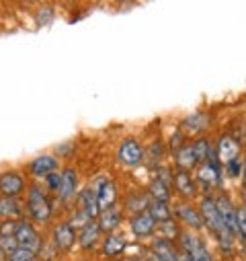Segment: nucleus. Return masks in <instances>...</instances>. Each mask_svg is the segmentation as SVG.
<instances>
[{"mask_svg": "<svg viewBox=\"0 0 246 261\" xmlns=\"http://www.w3.org/2000/svg\"><path fill=\"white\" fill-rule=\"evenodd\" d=\"M199 216H201V220L207 224V228L218 237V241L224 245V249H230L234 234L224 226V222H222V218H220V214H218L216 204H213L211 198H205V200L201 202V214H199Z\"/></svg>", "mask_w": 246, "mask_h": 261, "instance_id": "obj_1", "label": "nucleus"}, {"mask_svg": "<svg viewBox=\"0 0 246 261\" xmlns=\"http://www.w3.org/2000/svg\"><path fill=\"white\" fill-rule=\"evenodd\" d=\"M27 210H29V216L35 220V222H47L49 216H51V206L45 198V193L37 187V185H31L29 187V195H27Z\"/></svg>", "mask_w": 246, "mask_h": 261, "instance_id": "obj_2", "label": "nucleus"}, {"mask_svg": "<svg viewBox=\"0 0 246 261\" xmlns=\"http://www.w3.org/2000/svg\"><path fill=\"white\" fill-rule=\"evenodd\" d=\"M178 239H180V245L184 249V255H187L191 261H213L207 247L201 243V239L197 234L184 230V232L178 234Z\"/></svg>", "mask_w": 246, "mask_h": 261, "instance_id": "obj_3", "label": "nucleus"}, {"mask_svg": "<svg viewBox=\"0 0 246 261\" xmlns=\"http://www.w3.org/2000/svg\"><path fill=\"white\" fill-rule=\"evenodd\" d=\"M216 204V210L224 222V226L232 232V234H238V210L234 208V204L230 202L228 195H220V198L213 200Z\"/></svg>", "mask_w": 246, "mask_h": 261, "instance_id": "obj_4", "label": "nucleus"}, {"mask_svg": "<svg viewBox=\"0 0 246 261\" xmlns=\"http://www.w3.org/2000/svg\"><path fill=\"white\" fill-rule=\"evenodd\" d=\"M15 239L19 243V247L23 249H29L33 253H37L41 249V237L37 234V230L31 226V222H25V220H19L17 222V230H15Z\"/></svg>", "mask_w": 246, "mask_h": 261, "instance_id": "obj_5", "label": "nucleus"}, {"mask_svg": "<svg viewBox=\"0 0 246 261\" xmlns=\"http://www.w3.org/2000/svg\"><path fill=\"white\" fill-rule=\"evenodd\" d=\"M142 156H144V152H142L140 142H136V140H123L119 144L117 161L121 165H126V167H138L142 163Z\"/></svg>", "mask_w": 246, "mask_h": 261, "instance_id": "obj_6", "label": "nucleus"}, {"mask_svg": "<svg viewBox=\"0 0 246 261\" xmlns=\"http://www.w3.org/2000/svg\"><path fill=\"white\" fill-rule=\"evenodd\" d=\"M23 189H25V181L17 171L0 175V193H3V198H17Z\"/></svg>", "mask_w": 246, "mask_h": 261, "instance_id": "obj_7", "label": "nucleus"}, {"mask_svg": "<svg viewBox=\"0 0 246 261\" xmlns=\"http://www.w3.org/2000/svg\"><path fill=\"white\" fill-rule=\"evenodd\" d=\"M76 183H78V177H76V171L74 169H64L59 173V187H57V195L62 202H68L74 198L76 193Z\"/></svg>", "mask_w": 246, "mask_h": 261, "instance_id": "obj_8", "label": "nucleus"}, {"mask_svg": "<svg viewBox=\"0 0 246 261\" xmlns=\"http://www.w3.org/2000/svg\"><path fill=\"white\" fill-rule=\"evenodd\" d=\"M95 193H97L99 210L113 208V204L117 202V189H115V185H113L109 179H101V181H99V189H97Z\"/></svg>", "mask_w": 246, "mask_h": 261, "instance_id": "obj_9", "label": "nucleus"}, {"mask_svg": "<svg viewBox=\"0 0 246 261\" xmlns=\"http://www.w3.org/2000/svg\"><path fill=\"white\" fill-rule=\"evenodd\" d=\"M78 212H82L88 220H95L101 210H99V204H97V193L95 189H84L80 195H78Z\"/></svg>", "mask_w": 246, "mask_h": 261, "instance_id": "obj_10", "label": "nucleus"}, {"mask_svg": "<svg viewBox=\"0 0 246 261\" xmlns=\"http://www.w3.org/2000/svg\"><path fill=\"white\" fill-rule=\"evenodd\" d=\"M74 241H76V232H74V228L68 222H62V224L55 226V230H53V245L57 249L66 251V249H70L74 245Z\"/></svg>", "mask_w": 246, "mask_h": 261, "instance_id": "obj_11", "label": "nucleus"}, {"mask_svg": "<svg viewBox=\"0 0 246 261\" xmlns=\"http://www.w3.org/2000/svg\"><path fill=\"white\" fill-rule=\"evenodd\" d=\"M130 224H132L134 234H138V237H148V234H152V232H154V226H156L154 218H152L148 212H138V214H134Z\"/></svg>", "mask_w": 246, "mask_h": 261, "instance_id": "obj_12", "label": "nucleus"}, {"mask_svg": "<svg viewBox=\"0 0 246 261\" xmlns=\"http://www.w3.org/2000/svg\"><path fill=\"white\" fill-rule=\"evenodd\" d=\"M55 167H57V161L51 154H41L35 161H31V165H29V169L35 177H47L49 173L55 171Z\"/></svg>", "mask_w": 246, "mask_h": 261, "instance_id": "obj_13", "label": "nucleus"}, {"mask_svg": "<svg viewBox=\"0 0 246 261\" xmlns=\"http://www.w3.org/2000/svg\"><path fill=\"white\" fill-rule=\"evenodd\" d=\"M99 237H101V228L95 220L86 222L82 228H80V234H78V243L82 249H93L97 243H99Z\"/></svg>", "mask_w": 246, "mask_h": 261, "instance_id": "obj_14", "label": "nucleus"}, {"mask_svg": "<svg viewBox=\"0 0 246 261\" xmlns=\"http://www.w3.org/2000/svg\"><path fill=\"white\" fill-rule=\"evenodd\" d=\"M99 218V228L101 230H105V232H111V230H115L117 226H119V222H121V212L113 206V208H107V210H101V214L97 216Z\"/></svg>", "mask_w": 246, "mask_h": 261, "instance_id": "obj_15", "label": "nucleus"}, {"mask_svg": "<svg viewBox=\"0 0 246 261\" xmlns=\"http://www.w3.org/2000/svg\"><path fill=\"white\" fill-rule=\"evenodd\" d=\"M174 187L182 198H193L195 195V183H193L191 173H187V171H178L174 175Z\"/></svg>", "mask_w": 246, "mask_h": 261, "instance_id": "obj_16", "label": "nucleus"}, {"mask_svg": "<svg viewBox=\"0 0 246 261\" xmlns=\"http://www.w3.org/2000/svg\"><path fill=\"white\" fill-rule=\"evenodd\" d=\"M207 123H209V117L205 113H193L180 123V127H182V132L199 134V132H203V129H207Z\"/></svg>", "mask_w": 246, "mask_h": 261, "instance_id": "obj_17", "label": "nucleus"}, {"mask_svg": "<svg viewBox=\"0 0 246 261\" xmlns=\"http://www.w3.org/2000/svg\"><path fill=\"white\" fill-rule=\"evenodd\" d=\"M218 156L224 163H230V161L238 159V142L234 138H230V136L220 138V142H218Z\"/></svg>", "mask_w": 246, "mask_h": 261, "instance_id": "obj_18", "label": "nucleus"}, {"mask_svg": "<svg viewBox=\"0 0 246 261\" xmlns=\"http://www.w3.org/2000/svg\"><path fill=\"white\" fill-rule=\"evenodd\" d=\"M176 165H178L180 171H187V173L199 165L197 163V156L193 152V146H180L178 148V152H176Z\"/></svg>", "mask_w": 246, "mask_h": 261, "instance_id": "obj_19", "label": "nucleus"}, {"mask_svg": "<svg viewBox=\"0 0 246 261\" xmlns=\"http://www.w3.org/2000/svg\"><path fill=\"white\" fill-rule=\"evenodd\" d=\"M197 177L203 185H218L220 183V171H218V163H203L197 171Z\"/></svg>", "mask_w": 246, "mask_h": 261, "instance_id": "obj_20", "label": "nucleus"}, {"mask_svg": "<svg viewBox=\"0 0 246 261\" xmlns=\"http://www.w3.org/2000/svg\"><path fill=\"white\" fill-rule=\"evenodd\" d=\"M152 251H154V257H156L158 261H176V259H178V255L174 253L172 245H170L166 239H158V241H154Z\"/></svg>", "mask_w": 246, "mask_h": 261, "instance_id": "obj_21", "label": "nucleus"}, {"mask_svg": "<svg viewBox=\"0 0 246 261\" xmlns=\"http://www.w3.org/2000/svg\"><path fill=\"white\" fill-rule=\"evenodd\" d=\"M19 214H21V206H19L17 198H0V218L11 220Z\"/></svg>", "mask_w": 246, "mask_h": 261, "instance_id": "obj_22", "label": "nucleus"}, {"mask_svg": "<svg viewBox=\"0 0 246 261\" xmlns=\"http://www.w3.org/2000/svg\"><path fill=\"white\" fill-rule=\"evenodd\" d=\"M176 214L180 216V220L182 222H187L189 226H193V228H199L201 226V216L197 214V210H193L191 206H187V204H180L178 208H176Z\"/></svg>", "mask_w": 246, "mask_h": 261, "instance_id": "obj_23", "label": "nucleus"}, {"mask_svg": "<svg viewBox=\"0 0 246 261\" xmlns=\"http://www.w3.org/2000/svg\"><path fill=\"white\" fill-rule=\"evenodd\" d=\"M193 152L197 156V163H213V159H216V154L211 150V144L207 140H203V138H199L193 144Z\"/></svg>", "mask_w": 246, "mask_h": 261, "instance_id": "obj_24", "label": "nucleus"}, {"mask_svg": "<svg viewBox=\"0 0 246 261\" xmlns=\"http://www.w3.org/2000/svg\"><path fill=\"white\" fill-rule=\"evenodd\" d=\"M123 249H126V239H123L121 234H109L103 243L105 255H119Z\"/></svg>", "mask_w": 246, "mask_h": 261, "instance_id": "obj_25", "label": "nucleus"}, {"mask_svg": "<svg viewBox=\"0 0 246 261\" xmlns=\"http://www.w3.org/2000/svg\"><path fill=\"white\" fill-rule=\"evenodd\" d=\"M148 214L154 218V222H168L170 220V210L164 202H150L148 204Z\"/></svg>", "mask_w": 246, "mask_h": 261, "instance_id": "obj_26", "label": "nucleus"}, {"mask_svg": "<svg viewBox=\"0 0 246 261\" xmlns=\"http://www.w3.org/2000/svg\"><path fill=\"white\" fill-rule=\"evenodd\" d=\"M150 195H152V202H168V198H170V193H168V185L166 183H162V181H158V179H154L152 183H150Z\"/></svg>", "mask_w": 246, "mask_h": 261, "instance_id": "obj_27", "label": "nucleus"}, {"mask_svg": "<svg viewBox=\"0 0 246 261\" xmlns=\"http://www.w3.org/2000/svg\"><path fill=\"white\" fill-rule=\"evenodd\" d=\"M9 261H37V253L19 247V249H15V251L9 255Z\"/></svg>", "mask_w": 246, "mask_h": 261, "instance_id": "obj_28", "label": "nucleus"}, {"mask_svg": "<svg viewBox=\"0 0 246 261\" xmlns=\"http://www.w3.org/2000/svg\"><path fill=\"white\" fill-rule=\"evenodd\" d=\"M148 208V200L144 198V195H140V193H136V195H132V198L128 200V210H132V212H140V210H146Z\"/></svg>", "mask_w": 246, "mask_h": 261, "instance_id": "obj_29", "label": "nucleus"}, {"mask_svg": "<svg viewBox=\"0 0 246 261\" xmlns=\"http://www.w3.org/2000/svg\"><path fill=\"white\" fill-rule=\"evenodd\" d=\"M15 230H17V222L15 220H5L0 224V239L3 237H15Z\"/></svg>", "mask_w": 246, "mask_h": 261, "instance_id": "obj_30", "label": "nucleus"}, {"mask_svg": "<svg viewBox=\"0 0 246 261\" xmlns=\"http://www.w3.org/2000/svg\"><path fill=\"white\" fill-rule=\"evenodd\" d=\"M238 234H242V239L246 241V206L238 210Z\"/></svg>", "mask_w": 246, "mask_h": 261, "instance_id": "obj_31", "label": "nucleus"}, {"mask_svg": "<svg viewBox=\"0 0 246 261\" xmlns=\"http://www.w3.org/2000/svg\"><path fill=\"white\" fill-rule=\"evenodd\" d=\"M45 179H47V187L51 191H57V187H59V173H49Z\"/></svg>", "mask_w": 246, "mask_h": 261, "instance_id": "obj_32", "label": "nucleus"}, {"mask_svg": "<svg viewBox=\"0 0 246 261\" xmlns=\"http://www.w3.org/2000/svg\"><path fill=\"white\" fill-rule=\"evenodd\" d=\"M226 165H228V173H230V177H238V173H240V161L234 159V161H230V163H226Z\"/></svg>", "mask_w": 246, "mask_h": 261, "instance_id": "obj_33", "label": "nucleus"}, {"mask_svg": "<svg viewBox=\"0 0 246 261\" xmlns=\"http://www.w3.org/2000/svg\"><path fill=\"white\" fill-rule=\"evenodd\" d=\"M176 261H191V259H189V257H187V255H184V253H180V255H178V259H176Z\"/></svg>", "mask_w": 246, "mask_h": 261, "instance_id": "obj_34", "label": "nucleus"}, {"mask_svg": "<svg viewBox=\"0 0 246 261\" xmlns=\"http://www.w3.org/2000/svg\"><path fill=\"white\" fill-rule=\"evenodd\" d=\"M0 261H5V251L0 249Z\"/></svg>", "mask_w": 246, "mask_h": 261, "instance_id": "obj_35", "label": "nucleus"}]
</instances>
